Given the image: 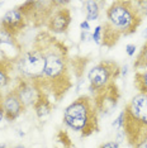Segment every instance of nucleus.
Returning <instances> with one entry per match:
<instances>
[{
    "label": "nucleus",
    "instance_id": "f257e3e1",
    "mask_svg": "<svg viewBox=\"0 0 147 148\" xmlns=\"http://www.w3.org/2000/svg\"><path fill=\"white\" fill-rule=\"evenodd\" d=\"M33 46L41 49L45 56V70L42 76L33 81L38 85L41 91L47 94L49 99L53 97L55 101H58L72 86L67 48L49 32L39 33Z\"/></svg>",
    "mask_w": 147,
    "mask_h": 148
},
{
    "label": "nucleus",
    "instance_id": "f03ea898",
    "mask_svg": "<svg viewBox=\"0 0 147 148\" xmlns=\"http://www.w3.org/2000/svg\"><path fill=\"white\" fill-rule=\"evenodd\" d=\"M105 15L106 21L102 25V45L106 48H112L121 37L136 33L143 19L137 10L135 1L128 0L113 1L106 9Z\"/></svg>",
    "mask_w": 147,
    "mask_h": 148
},
{
    "label": "nucleus",
    "instance_id": "7ed1b4c3",
    "mask_svg": "<svg viewBox=\"0 0 147 148\" xmlns=\"http://www.w3.org/2000/svg\"><path fill=\"white\" fill-rule=\"evenodd\" d=\"M63 123L81 137H89L99 132V113L91 96L81 95L66 106Z\"/></svg>",
    "mask_w": 147,
    "mask_h": 148
},
{
    "label": "nucleus",
    "instance_id": "20e7f679",
    "mask_svg": "<svg viewBox=\"0 0 147 148\" xmlns=\"http://www.w3.org/2000/svg\"><path fill=\"white\" fill-rule=\"evenodd\" d=\"M123 132L126 140L131 147H135L147 133V95L142 92L136 94L126 105Z\"/></svg>",
    "mask_w": 147,
    "mask_h": 148
},
{
    "label": "nucleus",
    "instance_id": "39448f33",
    "mask_svg": "<svg viewBox=\"0 0 147 148\" xmlns=\"http://www.w3.org/2000/svg\"><path fill=\"white\" fill-rule=\"evenodd\" d=\"M121 76V67L114 61L103 60L93 67L88 73L89 91L96 94L100 90L105 89L109 84L115 82V80Z\"/></svg>",
    "mask_w": 147,
    "mask_h": 148
},
{
    "label": "nucleus",
    "instance_id": "423d86ee",
    "mask_svg": "<svg viewBox=\"0 0 147 148\" xmlns=\"http://www.w3.org/2000/svg\"><path fill=\"white\" fill-rule=\"evenodd\" d=\"M14 66L19 72V77L29 80H37L42 76L45 70V56L37 47L23 52L15 61Z\"/></svg>",
    "mask_w": 147,
    "mask_h": 148
},
{
    "label": "nucleus",
    "instance_id": "0eeeda50",
    "mask_svg": "<svg viewBox=\"0 0 147 148\" xmlns=\"http://www.w3.org/2000/svg\"><path fill=\"white\" fill-rule=\"evenodd\" d=\"M55 6H57L56 1H25L18 8L28 23H32L34 27H42L47 24L49 16L55 12Z\"/></svg>",
    "mask_w": 147,
    "mask_h": 148
},
{
    "label": "nucleus",
    "instance_id": "6e6552de",
    "mask_svg": "<svg viewBox=\"0 0 147 148\" xmlns=\"http://www.w3.org/2000/svg\"><path fill=\"white\" fill-rule=\"evenodd\" d=\"M119 97H121V94H119L118 86H117L115 82H112L105 89L94 94L93 100H94V104L99 114H102V115H109L115 109Z\"/></svg>",
    "mask_w": 147,
    "mask_h": 148
},
{
    "label": "nucleus",
    "instance_id": "1a4fd4ad",
    "mask_svg": "<svg viewBox=\"0 0 147 148\" xmlns=\"http://www.w3.org/2000/svg\"><path fill=\"white\" fill-rule=\"evenodd\" d=\"M14 92L16 94V96L19 97L21 103L24 105L27 109L28 106H33L36 104V101L38 100L39 94H41V89L38 87V85L29 79H23V77H18L16 80V85L14 89Z\"/></svg>",
    "mask_w": 147,
    "mask_h": 148
},
{
    "label": "nucleus",
    "instance_id": "9d476101",
    "mask_svg": "<svg viewBox=\"0 0 147 148\" xmlns=\"http://www.w3.org/2000/svg\"><path fill=\"white\" fill-rule=\"evenodd\" d=\"M27 25H28V21H27L24 14L19 10L18 6L14 9H10L9 12H6L3 15L1 21H0V27L14 37H16L19 33H22L24 31V28Z\"/></svg>",
    "mask_w": 147,
    "mask_h": 148
},
{
    "label": "nucleus",
    "instance_id": "9b49d317",
    "mask_svg": "<svg viewBox=\"0 0 147 148\" xmlns=\"http://www.w3.org/2000/svg\"><path fill=\"white\" fill-rule=\"evenodd\" d=\"M71 24V12L67 8H57L49 16L47 24V32L51 34L66 33Z\"/></svg>",
    "mask_w": 147,
    "mask_h": 148
},
{
    "label": "nucleus",
    "instance_id": "f8f14e48",
    "mask_svg": "<svg viewBox=\"0 0 147 148\" xmlns=\"http://www.w3.org/2000/svg\"><path fill=\"white\" fill-rule=\"evenodd\" d=\"M1 106L3 110H4V119L8 120V122H14L16 118L21 116L25 110L24 105L21 103L19 97L14 92V90H10L4 95Z\"/></svg>",
    "mask_w": 147,
    "mask_h": 148
},
{
    "label": "nucleus",
    "instance_id": "ddd939ff",
    "mask_svg": "<svg viewBox=\"0 0 147 148\" xmlns=\"http://www.w3.org/2000/svg\"><path fill=\"white\" fill-rule=\"evenodd\" d=\"M5 47H9V48H10V51H12L13 55H14L15 60H18L19 56L23 53L22 46L19 45L16 37L10 34V33H8L5 29H3L1 27H0V51L4 49Z\"/></svg>",
    "mask_w": 147,
    "mask_h": 148
},
{
    "label": "nucleus",
    "instance_id": "4468645a",
    "mask_svg": "<svg viewBox=\"0 0 147 148\" xmlns=\"http://www.w3.org/2000/svg\"><path fill=\"white\" fill-rule=\"evenodd\" d=\"M33 108H34V113L39 118V119H42V118L47 116L49 113H51L52 110V101L51 99H49V96L47 95V94L45 92H41L39 94V97L38 100L36 101V104L33 105Z\"/></svg>",
    "mask_w": 147,
    "mask_h": 148
},
{
    "label": "nucleus",
    "instance_id": "2eb2a0df",
    "mask_svg": "<svg viewBox=\"0 0 147 148\" xmlns=\"http://www.w3.org/2000/svg\"><path fill=\"white\" fill-rule=\"evenodd\" d=\"M12 70H14V63L5 58H0V90L9 85Z\"/></svg>",
    "mask_w": 147,
    "mask_h": 148
},
{
    "label": "nucleus",
    "instance_id": "dca6fc26",
    "mask_svg": "<svg viewBox=\"0 0 147 148\" xmlns=\"http://www.w3.org/2000/svg\"><path fill=\"white\" fill-rule=\"evenodd\" d=\"M82 10L85 12L86 21L91 22L96 21L99 18L100 14V8H99V3L94 1V0H88V1L82 3Z\"/></svg>",
    "mask_w": 147,
    "mask_h": 148
},
{
    "label": "nucleus",
    "instance_id": "f3484780",
    "mask_svg": "<svg viewBox=\"0 0 147 148\" xmlns=\"http://www.w3.org/2000/svg\"><path fill=\"white\" fill-rule=\"evenodd\" d=\"M133 85L138 92L146 94L147 95V69L139 70L135 72V80H133Z\"/></svg>",
    "mask_w": 147,
    "mask_h": 148
},
{
    "label": "nucleus",
    "instance_id": "a211bd4d",
    "mask_svg": "<svg viewBox=\"0 0 147 148\" xmlns=\"http://www.w3.org/2000/svg\"><path fill=\"white\" fill-rule=\"evenodd\" d=\"M133 69L136 71L139 70H146L147 69V41L145 42V45L142 46L141 51L138 52L135 62H133Z\"/></svg>",
    "mask_w": 147,
    "mask_h": 148
},
{
    "label": "nucleus",
    "instance_id": "6ab92c4d",
    "mask_svg": "<svg viewBox=\"0 0 147 148\" xmlns=\"http://www.w3.org/2000/svg\"><path fill=\"white\" fill-rule=\"evenodd\" d=\"M102 34H103L102 25L95 27L94 33L91 34V37H93V41H94V42L96 43V45H102Z\"/></svg>",
    "mask_w": 147,
    "mask_h": 148
},
{
    "label": "nucleus",
    "instance_id": "aec40b11",
    "mask_svg": "<svg viewBox=\"0 0 147 148\" xmlns=\"http://www.w3.org/2000/svg\"><path fill=\"white\" fill-rule=\"evenodd\" d=\"M135 5L142 18L147 15V0H145V1H135Z\"/></svg>",
    "mask_w": 147,
    "mask_h": 148
},
{
    "label": "nucleus",
    "instance_id": "412c9836",
    "mask_svg": "<svg viewBox=\"0 0 147 148\" xmlns=\"http://www.w3.org/2000/svg\"><path fill=\"white\" fill-rule=\"evenodd\" d=\"M123 119H124V113L122 112V113L118 115V118L115 119V122H113V127L117 128L118 130L122 129V128H123Z\"/></svg>",
    "mask_w": 147,
    "mask_h": 148
},
{
    "label": "nucleus",
    "instance_id": "4be33fe9",
    "mask_svg": "<svg viewBox=\"0 0 147 148\" xmlns=\"http://www.w3.org/2000/svg\"><path fill=\"white\" fill-rule=\"evenodd\" d=\"M133 148H147V133L141 138V140H139Z\"/></svg>",
    "mask_w": 147,
    "mask_h": 148
},
{
    "label": "nucleus",
    "instance_id": "5701e85b",
    "mask_svg": "<svg viewBox=\"0 0 147 148\" xmlns=\"http://www.w3.org/2000/svg\"><path fill=\"white\" fill-rule=\"evenodd\" d=\"M126 52H127V55H128L129 57H132L133 55H135V52H136V46L135 45H127L126 46Z\"/></svg>",
    "mask_w": 147,
    "mask_h": 148
},
{
    "label": "nucleus",
    "instance_id": "b1692460",
    "mask_svg": "<svg viewBox=\"0 0 147 148\" xmlns=\"http://www.w3.org/2000/svg\"><path fill=\"white\" fill-rule=\"evenodd\" d=\"M100 148H119V144L117 142H106L104 144H102Z\"/></svg>",
    "mask_w": 147,
    "mask_h": 148
},
{
    "label": "nucleus",
    "instance_id": "393cba45",
    "mask_svg": "<svg viewBox=\"0 0 147 148\" xmlns=\"http://www.w3.org/2000/svg\"><path fill=\"white\" fill-rule=\"evenodd\" d=\"M90 39H93L91 34H89V32H85V31H81V41L82 42H88Z\"/></svg>",
    "mask_w": 147,
    "mask_h": 148
},
{
    "label": "nucleus",
    "instance_id": "a878e982",
    "mask_svg": "<svg viewBox=\"0 0 147 148\" xmlns=\"http://www.w3.org/2000/svg\"><path fill=\"white\" fill-rule=\"evenodd\" d=\"M80 28H81V31L89 32V29H90L89 22H88V21H84V22H81V23H80Z\"/></svg>",
    "mask_w": 147,
    "mask_h": 148
},
{
    "label": "nucleus",
    "instance_id": "bb28decb",
    "mask_svg": "<svg viewBox=\"0 0 147 148\" xmlns=\"http://www.w3.org/2000/svg\"><path fill=\"white\" fill-rule=\"evenodd\" d=\"M4 119V110H3V106H1V103H0V123L1 120Z\"/></svg>",
    "mask_w": 147,
    "mask_h": 148
},
{
    "label": "nucleus",
    "instance_id": "cd10ccee",
    "mask_svg": "<svg viewBox=\"0 0 147 148\" xmlns=\"http://www.w3.org/2000/svg\"><path fill=\"white\" fill-rule=\"evenodd\" d=\"M142 34H143V37H145V38H146V41H147V28L145 29V31H143Z\"/></svg>",
    "mask_w": 147,
    "mask_h": 148
},
{
    "label": "nucleus",
    "instance_id": "c85d7f7f",
    "mask_svg": "<svg viewBox=\"0 0 147 148\" xmlns=\"http://www.w3.org/2000/svg\"><path fill=\"white\" fill-rule=\"evenodd\" d=\"M3 97H4V96H3V95H1V92H0V103L3 101Z\"/></svg>",
    "mask_w": 147,
    "mask_h": 148
},
{
    "label": "nucleus",
    "instance_id": "c756f323",
    "mask_svg": "<svg viewBox=\"0 0 147 148\" xmlns=\"http://www.w3.org/2000/svg\"><path fill=\"white\" fill-rule=\"evenodd\" d=\"M14 148H25L24 146H16V147H14Z\"/></svg>",
    "mask_w": 147,
    "mask_h": 148
},
{
    "label": "nucleus",
    "instance_id": "7c9ffc66",
    "mask_svg": "<svg viewBox=\"0 0 147 148\" xmlns=\"http://www.w3.org/2000/svg\"><path fill=\"white\" fill-rule=\"evenodd\" d=\"M6 146H5V144H0V148H5Z\"/></svg>",
    "mask_w": 147,
    "mask_h": 148
}]
</instances>
